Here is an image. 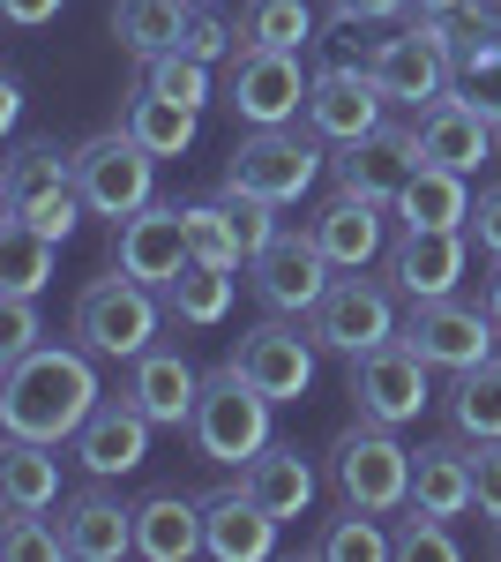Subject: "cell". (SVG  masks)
<instances>
[{
  "label": "cell",
  "mask_w": 501,
  "mask_h": 562,
  "mask_svg": "<svg viewBox=\"0 0 501 562\" xmlns=\"http://www.w3.org/2000/svg\"><path fill=\"white\" fill-rule=\"evenodd\" d=\"M98 352L76 346H38L0 368V428L31 442H76L83 420L98 413Z\"/></svg>",
  "instance_id": "6da1fadb"
},
{
  "label": "cell",
  "mask_w": 501,
  "mask_h": 562,
  "mask_svg": "<svg viewBox=\"0 0 501 562\" xmlns=\"http://www.w3.org/2000/svg\"><path fill=\"white\" fill-rule=\"evenodd\" d=\"M270 413H277V397H262V390L225 360V368H209L203 375V397H195V450H203V465H248L254 450H270Z\"/></svg>",
  "instance_id": "7a4b0ae2"
},
{
  "label": "cell",
  "mask_w": 501,
  "mask_h": 562,
  "mask_svg": "<svg viewBox=\"0 0 501 562\" xmlns=\"http://www.w3.org/2000/svg\"><path fill=\"white\" fill-rule=\"evenodd\" d=\"M0 203H8V217L38 225L45 240H68L90 211L83 188H76V150H60V143H15L8 180H0Z\"/></svg>",
  "instance_id": "3957f363"
},
{
  "label": "cell",
  "mask_w": 501,
  "mask_h": 562,
  "mask_svg": "<svg viewBox=\"0 0 501 562\" xmlns=\"http://www.w3.org/2000/svg\"><path fill=\"white\" fill-rule=\"evenodd\" d=\"M158 323H166V301H158V285H143V278H90L83 293H76V338H83L98 360H135V352L158 346Z\"/></svg>",
  "instance_id": "277c9868"
},
{
  "label": "cell",
  "mask_w": 501,
  "mask_h": 562,
  "mask_svg": "<svg viewBox=\"0 0 501 562\" xmlns=\"http://www.w3.org/2000/svg\"><path fill=\"white\" fill-rule=\"evenodd\" d=\"M375 83L389 90V105H434L442 90H457V38H449V15H419L397 31V38H375L367 53Z\"/></svg>",
  "instance_id": "5b68a950"
},
{
  "label": "cell",
  "mask_w": 501,
  "mask_h": 562,
  "mask_svg": "<svg viewBox=\"0 0 501 562\" xmlns=\"http://www.w3.org/2000/svg\"><path fill=\"white\" fill-rule=\"evenodd\" d=\"M330 473H337V495L360 503V510H375V518L412 503V450L382 428V420H367V413L330 442Z\"/></svg>",
  "instance_id": "8992f818"
},
{
  "label": "cell",
  "mask_w": 501,
  "mask_h": 562,
  "mask_svg": "<svg viewBox=\"0 0 501 562\" xmlns=\"http://www.w3.org/2000/svg\"><path fill=\"white\" fill-rule=\"evenodd\" d=\"M330 166V150H315L299 128H248L232 143V158H225V180L217 188H232V195H262V203H299L315 180Z\"/></svg>",
  "instance_id": "52a82bcc"
},
{
  "label": "cell",
  "mask_w": 501,
  "mask_h": 562,
  "mask_svg": "<svg viewBox=\"0 0 501 562\" xmlns=\"http://www.w3.org/2000/svg\"><path fill=\"white\" fill-rule=\"evenodd\" d=\"M307 68H299V53L285 45H240L232 60H225V105L248 121V128H293L299 113H307Z\"/></svg>",
  "instance_id": "ba28073f"
},
{
  "label": "cell",
  "mask_w": 501,
  "mask_h": 562,
  "mask_svg": "<svg viewBox=\"0 0 501 562\" xmlns=\"http://www.w3.org/2000/svg\"><path fill=\"white\" fill-rule=\"evenodd\" d=\"M426 375H434V360L419 346H405V338H389V346L352 360L344 397H352V413H367L382 428H405V420H419V413L434 405V383H426Z\"/></svg>",
  "instance_id": "9c48e42d"
},
{
  "label": "cell",
  "mask_w": 501,
  "mask_h": 562,
  "mask_svg": "<svg viewBox=\"0 0 501 562\" xmlns=\"http://www.w3.org/2000/svg\"><path fill=\"white\" fill-rule=\"evenodd\" d=\"M150 180H158V150H143L127 128H98L76 143V188L98 217H135L150 203Z\"/></svg>",
  "instance_id": "30bf717a"
},
{
  "label": "cell",
  "mask_w": 501,
  "mask_h": 562,
  "mask_svg": "<svg viewBox=\"0 0 501 562\" xmlns=\"http://www.w3.org/2000/svg\"><path fill=\"white\" fill-rule=\"evenodd\" d=\"M397 285H382V278H360V270H344L322 307L307 315V330H315V346L322 352H344V360H360V352L389 346L405 323H397V301H389Z\"/></svg>",
  "instance_id": "8fae6325"
},
{
  "label": "cell",
  "mask_w": 501,
  "mask_h": 562,
  "mask_svg": "<svg viewBox=\"0 0 501 562\" xmlns=\"http://www.w3.org/2000/svg\"><path fill=\"white\" fill-rule=\"evenodd\" d=\"M315 143H360V135H375L389 121V90L375 83V68L367 60H330V68H315V83H307V113H299Z\"/></svg>",
  "instance_id": "7c38bea8"
},
{
  "label": "cell",
  "mask_w": 501,
  "mask_h": 562,
  "mask_svg": "<svg viewBox=\"0 0 501 562\" xmlns=\"http://www.w3.org/2000/svg\"><path fill=\"white\" fill-rule=\"evenodd\" d=\"M315 360H322V346H315V330H299V315H270V323L240 330V346H232V368L277 405H299L315 390Z\"/></svg>",
  "instance_id": "4fadbf2b"
},
{
  "label": "cell",
  "mask_w": 501,
  "mask_h": 562,
  "mask_svg": "<svg viewBox=\"0 0 501 562\" xmlns=\"http://www.w3.org/2000/svg\"><path fill=\"white\" fill-rule=\"evenodd\" d=\"M270 240H277V203H262V195L217 188L209 203H187V248H195V262L240 270V262H254Z\"/></svg>",
  "instance_id": "5bb4252c"
},
{
  "label": "cell",
  "mask_w": 501,
  "mask_h": 562,
  "mask_svg": "<svg viewBox=\"0 0 501 562\" xmlns=\"http://www.w3.org/2000/svg\"><path fill=\"white\" fill-rule=\"evenodd\" d=\"M248 285L270 315H315L322 293L337 285V262L315 248V233H277V240L248 262Z\"/></svg>",
  "instance_id": "9a60e30c"
},
{
  "label": "cell",
  "mask_w": 501,
  "mask_h": 562,
  "mask_svg": "<svg viewBox=\"0 0 501 562\" xmlns=\"http://www.w3.org/2000/svg\"><path fill=\"white\" fill-rule=\"evenodd\" d=\"M494 330H501V323H494V307H487V301H457V293H449V301H412V315H405L397 338L419 346L434 368L457 375V368L494 360Z\"/></svg>",
  "instance_id": "2e32d148"
},
{
  "label": "cell",
  "mask_w": 501,
  "mask_h": 562,
  "mask_svg": "<svg viewBox=\"0 0 501 562\" xmlns=\"http://www.w3.org/2000/svg\"><path fill=\"white\" fill-rule=\"evenodd\" d=\"M187 262H195V248H187V203H143L135 217H121L113 270H127V278H143V285L166 293Z\"/></svg>",
  "instance_id": "e0dca14e"
},
{
  "label": "cell",
  "mask_w": 501,
  "mask_h": 562,
  "mask_svg": "<svg viewBox=\"0 0 501 562\" xmlns=\"http://www.w3.org/2000/svg\"><path fill=\"white\" fill-rule=\"evenodd\" d=\"M419 158H434V166H457V173H479L487 166V150H494L501 121L479 105V98H464V90H442L434 105H419Z\"/></svg>",
  "instance_id": "ac0fdd59"
},
{
  "label": "cell",
  "mask_w": 501,
  "mask_h": 562,
  "mask_svg": "<svg viewBox=\"0 0 501 562\" xmlns=\"http://www.w3.org/2000/svg\"><path fill=\"white\" fill-rule=\"evenodd\" d=\"M150 413L135 405V397H98V413L83 420V435H76V465H83L90 480H127L143 458H150Z\"/></svg>",
  "instance_id": "d6986e66"
},
{
  "label": "cell",
  "mask_w": 501,
  "mask_h": 562,
  "mask_svg": "<svg viewBox=\"0 0 501 562\" xmlns=\"http://www.w3.org/2000/svg\"><path fill=\"white\" fill-rule=\"evenodd\" d=\"M412 166H419V128H397V121H382L375 135H360V143L330 150L337 188L375 195V203H397V188L412 180Z\"/></svg>",
  "instance_id": "ffe728a7"
},
{
  "label": "cell",
  "mask_w": 501,
  "mask_h": 562,
  "mask_svg": "<svg viewBox=\"0 0 501 562\" xmlns=\"http://www.w3.org/2000/svg\"><path fill=\"white\" fill-rule=\"evenodd\" d=\"M471 270V233H405L389 248V285L405 301H449Z\"/></svg>",
  "instance_id": "44dd1931"
},
{
  "label": "cell",
  "mask_w": 501,
  "mask_h": 562,
  "mask_svg": "<svg viewBox=\"0 0 501 562\" xmlns=\"http://www.w3.org/2000/svg\"><path fill=\"white\" fill-rule=\"evenodd\" d=\"M389 203H375V195H352V188H337L322 211L307 217V233H315V248L337 262V270H367V262L382 256V240H389Z\"/></svg>",
  "instance_id": "7402d4cb"
},
{
  "label": "cell",
  "mask_w": 501,
  "mask_h": 562,
  "mask_svg": "<svg viewBox=\"0 0 501 562\" xmlns=\"http://www.w3.org/2000/svg\"><path fill=\"white\" fill-rule=\"evenodd\" d=\"M203 555H217V562H270L277 555V518L254 503L240 480L203 503Z\"/></svg>",
  "instance_id": "603a6c76"
},
{
  "label": "cell",
  "mask_w": 501,
  "mask_h": 562,
  "mask_svg": "<svg viewBox=\"0 0 501 562\" xmlns=\"http://www.w3.org/2000/svg\"><path fill=\"white\" fill-rule=\"evenodd\" d=\"M60 532H68V555H76V562H121V555H135V510H127L105 480L60 503Z\"/></svg>",
  "instance_id": "cb8c5ba5"
},
{
  "label": "cell",
  "mask_w": 501,
  "mask_h": 562,
  "mask_svg": "<svg viewBox=\"0 0 501 562\" xmlns=\"http://www.w3.org/2000/svg\"><path fill=\"white\" fill-rule=\"evenodd\" d=\"M127 397L158 420V428H187L195 420V397H203V375L180 360V346H150L127 360Z\"/></svg>",
  "instance_id": "d4e9b609"
},
{
  "label": "cell",
  "mask_w": 501,
  "mask_h": 562,
  "mask_svg": "<svg viewBox=\"0 0 501 562\" xmlns=\"http://www.w3.org/2000/svg\"><path fill=\"white\" fill-rule=\"evenodd\" d=\"M471 173L457 166H434V158H419L412 180L397 188V203L389 211L405 217V233H471Z\"/></svg>",
  "instance_id": "484cf974"
},
{
  "label": "cell",
  "mask_w": 501,
  "mask_h": 562,
  "mask_svg": "<svg viewBox=\"0 0 501 562\" xmlns=\"http://www.w3.org/2000/svg\"><path fill=\"white\" fill-rule=\"evenodd\" d=\"M412 503L434 518L479 510V480H471V442H426L412 450Z\"/></svg>",
  "instance_id": "4316f807"
},
{
  "label": "cell",
  "mask_w": 501,
  "mask_h": 562,
  "mask_svg": "<svg viewBox=\"0 0 501 562\" xmlns=\"http://www.w3.org/2000/svg\"><path fill=\"white\" fill-rule=\"evenodd\" d=\"M240 487L285 525V518H307V503H315V465H307L299 450H285V442H270V450H254L248 465H240Z\"/></svg>",
  "instance_id": "83f0119b"
},
{
  "label": "cell",
  "mask_w": 501,
  "mask_h": 562,
  "mask_svg": "<svg viewBox=\"0 0 501 562\" xmlns=\"http://www.w3.org/2000/svg\"><path fill=\"white\" fill-rule=\"evenodd\" d=\"M135 555L143 562L203 555V503H187V495H150V503H135Z\"/></svg>",
  "instance_id": "f1b7e54d"
},
{
  "label": "cell",
  "mask_w": 501,
  "mask_h": 562,
  "mask_svg": "<svg viewBox=\"0 0 501 562\" xmlns=\"http://www.w3.org/2000/svg\"><path fill=\"white\" fill-rule=\"evenodd\" d=\"M60 442H31V435H8L0 450V503L8 510H53L60 503Z\"/></svg>",
  "instance_id": "f546056e"
},
{
  "label": "cell",
  "mask_w": 501,
  "mask_h": 562,
  "mask_svg": "<svg viewBox=\"0 0 501 562\" xmlns=\"http://www.w3.org/2000/svg\"><path fill=\"white\" fill-rule=\"evenodd\" d=\"M187 23H195V0H121V8H113V38H121L135 60L180 53V45H187Z\"/></svg>",
  "instance_id": "4dcf8cb0"
},
{
  "label": "cell",
  "mask_w": 501,
  "mask_h": 562,
  "mask_svg": "<svg viewBox=\"0 0 501 562\" xmlns=\"http://www.w3.org/2000/svg\"><path fill=\"white\" fill-rule=\"evenodd\" d=\"M195 105H180V98H166V90H127V113H121V128L143 143V150H158V158H180L187 143H195Z\"/></svg>",
  "instance_id": "1f68e13d"
},
{
  "label": "cell",
  "mask_w": 501,
  "mask_h": 562,
  "mask_svg": "<svg viewBox=\"0 0 501 562\" xmlns=\"http://www.w3.org/2000/svg\"><path fill=\"white\" fill-rule=\"evenodd\" d=\"M232 285H240V278H232L225 262H187V270L166 285V315L187 323V330H209V323L232 315Z\"/></svg>",
  "instance_id": "d6a6232c"
},
{
  "label": "cell",
  "mask_w": 501,
  "mask_h": 562,
  "mask_svg": "<svg viewBox=\"0 0 501 562\" xmlns=\"http://www.w3.org/2000/svg\"><path fill=\"white\" fill-rule=\"evenodd\" d=\"M449 420L464 442H501V352L479 368H457L449 383Z\"/></svg>",
  "instance_id": "836d02e7"
},
{
  "label": "cell",
  "mask_w": 501,
  "mask_h": 562,
  "mask_svg": "<svg viewBox=\"0 0 501 562\" xmlns=\"http://www.w3.org/2000/svg\"><path fill=\"white\" fill-rule=\"evenodd\" d=\"M53 262H60V240H45L38 225H23V217H0V293H31L38 301Z\"/></svg>",
  "instance_id": "e575fe53"
},
{
  "label": "cell",
  "mask_w": 501,
  "mask_h": 562,
  "mask_svg": "<svg viewBox=\"0 0 501 562\" xmlns=\"http://www.w3.org/2000/svg\"><path fill=\"white\" fill-rule=\"evenodd\" d=\"M240 45L307 53V45H315V8H307V0H248V8H240Z\"/></svg>",
  "instance_id": "d590c367"
},
{
  "label": "cell",
  "mask_w": 501,
  "mask_h": 562,
  "mask_svg": "<svg viewBox=\"0 0 501 562\" xmlns=\"http://www.w3.org/2000/svg\"><path fill=\"white\" fill-rule=\"evenodd\" d=\"M315 555L322 562H382V555H397V532H382L375 510L344 503V518H330L315 532Z\"/></svg>",
  "instance_id": "8d00e7d4"
},
{
  "label": "cell",
  "mask_w": 501,
  "mask_h": 562,
  "mask_svg": "<svg viewBox=\"0 0 501 562\" xmlns=\"http://www.w3.org/2000/svg\"><path fill=\"white\" fill-rule=\"evenodd\" d=\"M0 555L8 562H60L68 555V532H60V518L45 525V510H8L0 518Z\"/></svg>",
  "instance_id": "74e56055"
},
{
  "label": "cell",
  "mask_w": 501,
  "mask_h": 562,
  "mask_svg": "<svg viewBox=\"0 0 501 562\" xmlns=\"http://www.w3.org/2000/svg\"><path fill=\"white\" fill-rule=\"evenodd\" d=\"M457 562L464 540L449 532V518H434V510H419V503H405V518H397V562Z\"/></svg>",
  "instance_id": "f35d334b"
},
{
  "label": "cell",
  "mask_w": 501,
  "mask_h": 562,
  "mask_svg": "<svg viewBox=\"0 0 501 562\" xmlns=\"http://www.w3.org/2000/svg\"><path fill=\"white\" fill-rule=\"evenodd\" d=\"M143 83L203 113V105H209V60H195V53L180 45V53H158V60H150V76H143Z\"/></svg>",
  "instance_id": "ab89813d"
},
{
  "label": "cell",
  "mask_w": 501,
  "mask_h": 562,
  "mask_svg": "<svg viewBox=\"0 0 501 562\" xmlns=\"http://www.w3.org/2000/svg\"><path fill=\"white\" fill-rule=\"evenodd\" d=\"M457 90L464 98H479L487 113L501 121V38H479L457 53Z\"/></svg>",
  "instance_id": "60d3db41"
},
{
  "label": "cell",
  "mask_w": 501,
  "mask_h": 562,
  "mask_svg": "<svg viewBox=\"0 0 501 562\" xmlns=\"http://www.w3.org/2000/svg\"><path fill=\"white\" fill-rule=\"evenodd\" d=\"M23 352H38V301L31 293H8L0 301V368L23 360Z\"/></svg>",
  "instance_id": "b9f144b4"
},
{
  "label": "cell",
  "mask_w": 501,
  "mask_h": 562,
  "mask_svg": "<svg viewBox=\"0 0 501 562\" xmlns=\"http://www.w3.org/2000/svg\"><path fill=\"white\" fill-rule=\"evenodd\" d=\"M187 53L209 60V68H217V60H232V53H240V23H225V15L195 8V23H187Z\"/></svg>",
  "instance_id": "7bdbcfd3"
},
{
  "label": "cell",
  "mask_w": 501,
  "mask_h": 562,
  "mask_svg": "<svg viewBox=\"0 0 501 562\" xmlns=\"http://www.w3.org/2000/svg\"><path fill=\"white\" fill-rule=\"evenodd\" d=\"M471 480H479V518L501 525V442H471Z\"/></svg>",
  "instance_id": "ee69618b"
},
{
  "label": "cell",
  "mask_w": 501,
  "mask_h": 562,
  "mask_svg": "<svg viewBox=\"0 0 501 562\" xmlns=\"http://www.w3.org/2000/svg\"><path fill=\"white\" fill-rule=\"evenodd\" d=\"M471 240L501 256V188H479V203H471Z\"/></svg>",
  "instance_id": "f6af8a7d"
},
{
  "label": "cell",
  "mask_w": 501,
  "mask_h": 562,
  "mask_svg": "<svg viewBox=\"0 0 501 562\" xmlns=\"http://www.w3.org/2000/svg\"><path fill=\"white\" fill-rule=\"evenodd\" d=\"M330 15H344V23H397V15H412V0H330Z\"/></svg>",
  "instance_id": "bcb514c9"
},
{
  "label": "cell",
  "mask_w": 501,
  "mask_h": 562,
  "mask_svg": "<svg viewBox=\"0 0 501 562\" xmlns=\"http://www.w3.org/2000/svg\"><path fill=\"white\" fill-rule=\"evenodd\" d=\"M0 8H8V23H15V31H38V23H53L68 0H0Z\"/></svg>",
  "instance_id": "7dc6e473"
},
{
  "label": "cell",
  "mask_w": 501,
  "mask_h": 562,
  "mask_svg": "<svg viewBox=\"0 0 501 562\" xmlns=\"http://www.w3.org/2000/svg\"><path fill=\"white\" fill-rule=\"evenodd\" d=\"M15 113H23V83L8 76V83H0V128H15Z\"/></svg>",
  "instance_id": "c3c4849f"
},
{
  "label": "cell",
  "mask_w": 501,
  "mask_h": 562,
  "mask_svg": "<svg viewBox=\"0 0 501 562\" xmlns=\"http://www.w3.org/2000/svg\"><path fill=\"white\" fill-rule=\"evenodd\" d=\"M419 15H457V8H471V0H412Z\"/></svg>",
  "instance_id": "681fc988"
},
{
  "label": "cell",
  "mask_w": 501,
  "mask_h": 562,
  "mask_svg": "<svg viewBox=\"0 0 501 562\" xmlns=\"http://www.w3.org/2000/svg\"><path fill=\"white\" fill-rule=\"evenodd\" d=\"M487 307H494V323H501V256H494V278H487Z\"/></svg>",
  "instance_id": "f907efd6"
},
{
  "label": "cell",
  "mask_w": 501,
  "mask_h": 562,
  "mask_svg": "<svg viewBox=\"0 0 501 562\" xmlns=\"http://www.w3.org/2000/svg\"><path fill=\"white\" fill-rule=\"evenodd\" d=\"M195 8H209V0H195Z\"/></svg>",
  "instance_id": "816d5d0a"
}]
</instances>
